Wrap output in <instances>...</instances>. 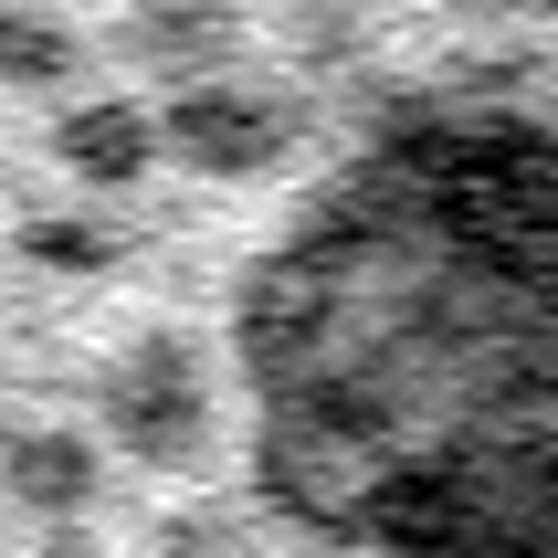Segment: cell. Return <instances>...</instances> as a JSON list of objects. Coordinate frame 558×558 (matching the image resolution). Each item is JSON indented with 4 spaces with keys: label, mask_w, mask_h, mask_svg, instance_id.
Returning a JSON list of instances; mask_svg holds the SVG:
<instances>
[{
    "label": "cell",
    "mask_w": 558,
    "mask_h": 558,
    "mask_svg": "<svg viewBox=\"0 0 558 558\" xmlns=\"http://www.w3.org/2000/svg\"><path fill=\"white\" fill-rule=\"evenodd\" d=\"M253 464L390 558H558V148L401 126L275 232L243 295Z\"/></svg>",
    "instance_id": "cell-1"
}]
</instances>
